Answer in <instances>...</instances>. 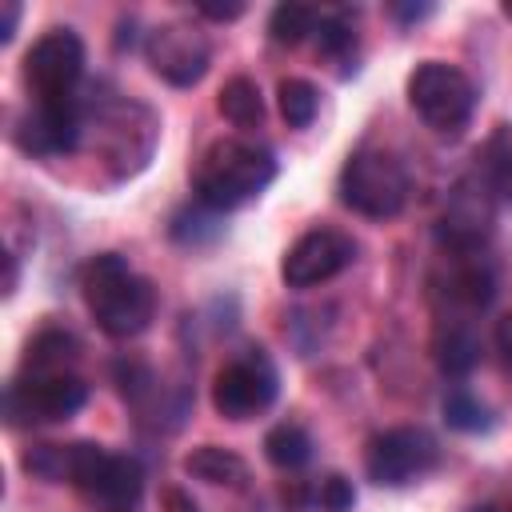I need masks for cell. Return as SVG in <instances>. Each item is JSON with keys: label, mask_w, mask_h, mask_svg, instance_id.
Listing matches in <instances>:
<instances>
[{"label": "cell", "mask_w": 512, "mask_h": 512, "mask_svg": "<svg viewBox=\"0 0 512 512\" xmlns=\"http://www.w3.org/2000/svg\"><path fill=\"white\" fill-rule=\"evenodd\" d=\"M24 468L44 480H68L100 512H128L140 504L144 468L136 456L108 452L104 444H40L24 456Z\"/></svg>", "instance_id": "obj_1"}, {"label": "cell", "mask_w": 512, "mask_h": 512, "mask_svg": "<svg viewBox=\"0 0 512 512\" xmlns=\"http://www.w3.org/2000/svg\"><path fill=\"white\" fill-rule=\"evenodd\" d=\"M80 292L92 320L112 340L140 336L156 316V288L140 272H132V264L116 252H100L84 264Z\"/></svg>", "instance_id": "obj_2"}, {"label": "cell", "mask_w": 512, "mask_h": 512, "mask_svg": "<svg viewBox=\"0 0 512 512\" xmlns=\"http://www.w3.org/2000/svg\"><path fill=\"white\" fill-rule=\"evenodd\" d=\"M276 180V156L252 140H216L192 176V192L212 212H232Z\"/></svg>", "instance_id": "obj_3"}, {"label": "cell", "mask_w": 512, "mask_h": 512, "mask_svg": "<svg viewBox=\"0 0 512 512\" xmlns=\"http://www.w3.org/2000/svg\"><path fill=\"white\" fill-rule=\"evenodd\" d=\"M336 188H340V200L352 212H360L368 220H388L408 200V172L388 152L360 148V152H352L344 160Z\"/></svg>", "instance_id": "obj_4"}, {"label": "cell", "mask_w": 512, "mask_h": 512, "mask_svg": "<svg viewBox=\"0 0 512 512\" xmlns=\"http://www.w3.org/2000/svg\"><path fill=\"white\" fill-rule=\"evenodd\" d=\"M476 84L468 80V72H460L456 64L444 60H424L412 76H408V104L416 108V116L432 128V132H460L472 112H476Z\"/></svg>", "instance_id": "obj_5"}, {"label": "cell", "mask_w": 512, "mask_h": 512, "mask_svg": "<svg viewBox=\"0 0 512 512\" xmlns=\"http://www.w3.org/2000/svg\"><path fill=\"white\" fill-rule=\"evenodd\" d=\"M88 384L72 372H24L8 384L4 412L12 424H56L84 408Z\"/></svg>", "instance_id": "obj_6"}, {"label": "cell", "mask_w": 512, "mask_h": 512, "mask_svg": "<svg viewBox=\"0 0 512 512\" xmlns=\"http://www.w3.org/2000/svg\"><path fill=\"white\" fill-rule=\"evenodd\" d=\"M280 392V372L276 364L268 360V352L252 348L236 360H228L220 372H216V384H212V404L220 416L228 420H252L260 416Z\"/></svg>", "instance_id": "obj_7"}, {"label": "cell", "mask_w": 512, "mask_h": 512, "mask_svg": "<svg viewBox=\"0 0 512 512\" xmlns=\"http://www.w3.org/2000/svg\"><path fill=\"white\" fill-rule=\"evenodd\" d=\"M84 76V44L72 28L44 32L24 56V84L36 100H68Z\"/></svg>", "instance_id": "obj_8"}, {"label": "cell", "mask_w": 512, "mask_h": 512, "mask_svg": "<svg viewBox=\"0 0 512 512\" xmlns=\"http://www.w3.org/2000/svg\"><path fill=\"white\" fill-rule=\"evenodd\" d=\"M440 460L436 440L424 428H388L368 444L364 468L384 488H404L420 476H428Z\"/></svg>", "instance_id": "obj_9"}, {"label": "cell", "mask_w": 512, "mask_h": 512, "mask_svg": "<svg viewBox=\"0 0 512 512\" xmlns=\"http://www.w3.org/2000/svg\"><path fill=\"white\" fill-rule=\"evenodd\" d=\"M356 260V240L340 228H308L280 260V276L288 288H316L344 272Z\"/></svg>", "instance_id": "obj_10"}, {"label": "cell", "mask_w": 512, "mask_h": 512, "mask_svg": "<svg viewBox=\"0 0 512 512\" xmlns=\"http://www.w3.org/2000/svg\"><path fill=\"white\" fill-rule=\"evenodd\" d=\"M84 132V104L80 96L68 100H36V108L16 124V144L28 156H64L80 144Z\"/></svg>", "instance_id": "obj_11"}, {"label": "cell", "mask_w": 512, "mask_h": 512, "mask_svg": "<svg viewBox=\"0 0 512 512\" xmlns=\"http://www.w3.org/2000/svg\"><path fill=\"white\" fill-rule=\"evenodd\" d=\"M212 48L208 36L196 32L192 24H160L148 32V64L156 76H164L176 88L196 84L208 72Z\"/></svg>", "instance_id": "obj_12"}, {"label": "cell", "mask_w": 512, "mask_h": 512, "mask_svg": "<svg viewBox=\"0 0 512 512\" xmlns=\"http://www.w3.org/2000/svg\"><path fill=\"white\" fill-rule=\"evenodd\" d=\"M488 232H492V196L480 184V176H472L452 192L440 216V240L456 252H476L488 240Z\"/></svg>", "instance_id": "obj_13"}, {"label": "cell", "mask_w": 512, "mask_h": 512, "mask_svg": "<svg viewBox=\"0 0 512 512\" xmlns=\"http://www.w3.org/2000/svg\"><path fill=\"white\" fill-rule=\"evenodd\" d=\"M184 468H188L196 480H208V484H240V480L248 476V464H244L236 452L216 448V444L196 448V452L184 460Z\"/></svg>", "instance_id": "obj_14"}, {"label": "cell", "mask_w": 512, "mask_h": 512, "mask_svg": "<svg viewBox=\"0 0 512 512\" xmlns=\"http://www.w3.org/2000/svg\"><path fill=\"white\" fill-rule=\"evenodd\" d=\"M264 456H268L276 468L296 472V468L308 464V456H312V440H308V432H304L300 424H276V428L264 436Z\"/></svg>", "instance_id": "obj_15"}, {"label": "cell", "mask_w": 512, "mask_h": 512, "mask_svg": "<svg viewBox=\"0 0 512 512\" xmlns=\"http://www.w3.org/2000/svg\"><path fill=\"white\" fill-rule=\"evenodd\" d=\"M220 112H224V120H232L236 128H252V124H260V116H264L260 88H256L248 76L228 80V84L220 88Z\"/></svg>", "instance_id": "obj_16"}, {"label": "cell", "mask_w": 512, "mask_h": 512, "mask_svg": "<svg viewBox=\"0 0 512 512\" xmlns=\"http://www.w3.org/2000/svg\"><path fill=\"white\" fill-rule=\"evenodd\" d=\"M476 176H480V184L488 188L492 200H512V140L508 136H496L484 148V160H480Z\"/></svg>", "instance_id": "obj_17"}, {"label": "cell", "mask_w": 512, "mask_h": 512, "mask_svg": "<svg viewBox=\"0 0 512 512\" xmlns=\"http://www.w3.org/2000/svg\"><path fill=\"white\" fill-rule=\"evenodd\" d=\"M320 20L324 16L308 4H276L272 16H268V32H272L276 44H300L320 28Z\"/></svg>", "instance_id": "obj_18"}, {"label": "cell", "mask_w": 512, "mask_h": 512, "mask_svg": "<svg viewBox=\"0 0 512 512\" xmlns=\"http://www.w3.org/2000/svg\"><path fill=\"white\" fill-rule=\"evenodd\" d=\"M68 360H76V340L68 332H40L28 344L24 372H68Z\"/></svg>", "instance_id": "obj_19"}, {"label": "cell", "mask_w": 512, "mask_h": 512, "mask_svg": "<svg viewBox=\"0 0 512 512\" xmlns=\"http://www.w3.org/2000/svg\"><path fill=\"white\" fill-rule=\"evenodd\" d=\"M436 360H440V368L452 372V376H464L468 368H476V360H480V340H476V332H472L468 324L448 328V336H440V344H436Z\"/></svg>", "instance_id": "obj_20"}, {"label": "cell", "mask_w": 512, "mask_h": 512, "mask_svg": "<svg viewBox=\"0 0 512 512\" xmlns=\"http://www.w3.org/2000/svg\"><path fill=\"white\" fill-rule=\"evenodd\" d=\"M316 112H320V92L308 80L300 76L280 80V116L288 120V128H308Z\"/></svg>", "instance_id": "obj_21"}, {"label": "cell", "mask_w": 512, "mask_h": 512, "mask_svg": "<svg viewBox=\"0 0 512 512\" xmlns=\"http://www.w3.org/2000/svg\"><path fill=\"white\" fill-rule=\"evenodd\" d=\"M216 236H220V212L204 208L200 200H196V208L188 204L172 216V240H180V244H204Z\"/></svg>", "instance_id": "obj_22"}, {"label": "cell", "mask_w": 512, "mask_h": 512, "mask_svg": "<svg viewBox=\"0 0 512 512\" xmlns=\"http://www.w3.org/2000/svg\"><path fill=\"white\" fill-rule=\"evenodd\" d=\"M444 420H448V428H456V432H484V428L492 424L488 408H484L468 388H452V392L444 396Z\"/></svg>", "instance_id": "obj_23"}, {"label": "cell", "mask_w": 512, "mask_h": 512, "mask_svg": "<svg viewBox=\"0 0 512 512\" xmlns=\"http://www.w3.org/2000/svg\"><path fill=\"white\" fill-rule=\"evenodd\" d=\"M312 504H316L320 512H348V508L356 504V492H352V484H348L344 476H324V480L312 488Z\"/></svg>", "instance_id": "obj_24"}, {"label": "cell", "mask_w": 512, "mask_h": 512, "mask_svg": "<svg viewBox=\"0 0 512 512\" xmlns=\"http://www.w3.org/2000/svg\"><path fill=\"white\" fill-rule=\"evenodd\" d=\"M316 36H320V52L332 56V60H344L352 52V28L344 20H336V16H324Z\"/></svg>", "instance_id": "obj_25"}, {"label": "cell", "mask_w": 512, "mask_h": 512, "mask_svg": "<svg viewBox=\"0 0 512 512\" xmlns=\"http://www.w3.org/2000/svg\"><path fill=\"white\" fill-rule=\"evenodd\" d=\"M196 12L208 20H236L244 16V4H196Z\"/></svg>", "instance_id": "obj_26"}, {"label": "cell", "mask_w": 512, "mask_h": 512, "mask_svg": "<svg viewBox=\"0 0 512 512\" xmlns=\"http://www.w3.org/2000/svg\"><path fill=\"white\" fill-rule=\"evenodd\" d=\"M496 348H500L504 364L512 368V316H504V320H500V328H496Z\"/></svg>", "instance_id": "obj_27"}, {"label": "cell", "mask_w": 512, "mask_h": 512, "mask_svg": "<svg viewBox=\"0 0 512 512\" xmlns=\"http://www.w3.org/2000/svg\"><path fill=\"white\" fill-rule=\"evenodd\" d=\"M16 20H20V4H16V0H4V20H0V40H12V32H16Z\"/></svg>", "instance_id": "obj_28"}, {"label": "cell", "mask_w": 512, "mask_h": 512, "mask_svg": "<svg viewBox=\"0 0 512 512\" xmlns=\"http://www.w3.org/2000/svg\"><path fill=\"white\" fill-rule=\"evenodd\" d=\"M428 12H432V4H420V8H396L400 20H420V16H428Z\"/></svg>", "instance_id": "obj_29"}, {"label": "cell", "mask_w": 512, "mask_h": 512, "mask_svg": "<svg viewBox=\"0 0 512 512\" xmlns=\"http://www.w3.org/2000/svg\"><path fill=\"white\" fill-rule=\"evenodd\" d=\"M172 508H176V512H196V504H192V500H184L180 492H172Z\"/></svg>", "instance_id": "obj_30"}, {"label": "cell", "mask_w": 512, "mask_h": 512, "mask_svg": "<svg viewBox=\"0 0 512 512\" xmlns=\"http://www.w3.org/2000/svg\"><path fill=\"white\" fill-rule=\"evenodd\" d=\"M504 16H512V0H508V4H504Z\"/></svg>", "instance_id": "obj_31"}, {"label": "cell", "mask_w": 512, "mask_h": 512, "mask_svg": "<svg viewBox=\"0 0 512 512\" xmlns=\"http://www.w3.org/2000/svg\"><path fill=\"white\" fill-rule=\"evenodd\" d=\"M476 512H496V508H476Z\"/></svg>", "instance_id": "obj_32"}]
</instances>
